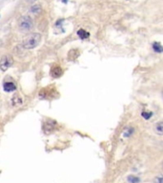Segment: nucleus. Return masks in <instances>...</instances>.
Segmentation results:
<instances>
[{"label":"nucleus","instance_id":"f03ea898","mask_svg":"<svg viewBox=\"0 0 163 183\" xmlns=\"http://www.w3.org/2000/svg\"><path fill=\"white\" fill-rule=\"evenodd\" d=\"M18 27L20 30L29 32L34 28V20L30 15H23L18 19Z\"/></svg>","mask_w":163,"mask_h":183},{"label":"nucleus","instance_id":"dca6fc26","mask_svg":"<svg viewBox=\"0 0 163 183\" xmlns=\"http://www.w3.org/2000/svg\"><path fill=\"white\" fill-rule=\"evenodd\" d=\"M62 1H63L64 3H67V2H68V0H62Z\"/></svg>","mask_w":163,"mask_h":183},{"label":"nucleus","instance_id":"f257e3e1","mask_svg":"<svg viewBox=\"0 0 163 183\" xmlns=\"http://www.w3.org/2000/svg\"><path fill=\"white\" fill-rule=\"evenodd\" d=\"M42 36L38 32H32L29 35H27L25 39L23 40V48L27 50H32L37 47L41 42Z\"/></svg>","mask_w":163,"mask_h":183},{"label":"nucleus","instance_id":"39448f33","mask_svg":"<svg viewBox=\"0 0 163 183\" xmlns=\"http://www.w3.org/2000/svg\"><path fill=\"white\" fill-rule=\"evenodd\" d=\"M51 75H52V77H59L62 75V68L59 66L52 67L51 70Z\"/></svg>","mask_w":163,"mask_h":183},{"label":"nucleus","instance_id":"0eeeda50","mask_svg":"<svg viewBox=\"0 0 163 183\" xmlns=\"http://www.w3.org/2000/svg\"><path fill=\"white\" fill-rule=\"evenodd\" d=\"M11 104H13V106H19V105L22 104V99L21 97H20L19 95H15L13 98H11Z\"/></svg>","mask_w":163,"mask_h":183},{"label":"nucleus","instance_id":"9b49d317","mask_svg":"<svg viewBox=\"0 0 163 183\" xmlns=\"http://www.w3.org/2000/svg\"><path fill=\"white\" fill-rule=\"evenodd\" d=\"M133 133H134V129L133 128H126L123 131V133H122V136L127 138V137L131 136Z\"/></svg>","mask_w":163,"mask_h":183},{"label":"nucleus","instance_id":"6e6552de","mask_svg":"<svg viewBox=\"0 0 163 183\" xmlns=\"http://www.w3.org/2000/svg\"><path fill=\"white\" fill-rule=\"evenodd\" d=\"M77 35H78L79 38H81V39H87V38H89L90 34L87 31L80 29V30H78V32H77Z\"/></svg>","mask_w":163,"mask_h":183},{"label":"nucleus","instance_id":"a211bd4d","mask_svg":"<svg viewBox=\"0 0 163 183\" xmlns=\"http://www.w3.org/2000/svg\"><path fill=\"white\" fill-rule=\"evenodd\" d=\"M162 168H163V162H162Z\"/></svg>","mask_w":163,"mask_h":183},{"label":"nucleus","instance_id":"2eb2a0df","mask_svg":"<svg viewBox=\"0 0 163 183\" xmlns=\"http://www.w3.org/2000/svg\"><path fill=\"white\" fill-rule=\"evenodd\" d=\"M27 2H29V3H32V2H34V1H36V0H26Z\"/></svg>","mask_w":163,"mask_h":183},{"label":"nucleus","instance_id":"20e7f679","mask_svg":"<svg viewBox=\"0 0 163 183\" xmlns=\"http://www.w3.org/2000/svg\"><path fill=\"white\" fill-rule=\"evenodd\" d=\"M3 90L7 93L14 92L16 90V85L14 82H6L3 84Z\"/></svg>","mask_w":163,"mask_h":183},{"label":"nucleus","instance_id":"f3484780","mask_svg":"<svg viewBox=\"0 0 163 183\" xmlns=\"http://www.w3.org/2000/svg\"><path fill=\"white\" fill-rule=\"evenodd\" d=\"M161 95H162V97H163V90H162V92H161Z\"/></svg>","mask_w":163,"mask_h":183},{"label":"nucleus","instance_id":"1a4fd4ad","mask_svg":"<svg viewBox=\"0 0 163 183\" xmlns=\"http://www.w3.org/2000/svg\"><path fill=\"white\" fill-rule=\"evenodd\" d=\"M153 50L156 52L160 54V52H163V46L159 42H154L153 43Z\"/></svg>","mask_w":163,"mask_h":183},{"label":"nucleus","instance_id":"f8f14e48","mask_svg":"<svg viewBox=\"0 0 163 183\" xmlns=\"http://www.w3.org/2000/svg\"><path fill=\"white\" fill-rule=\"evenodd\" d=\"M41 11V7L39 5H34L31 8V13L32 14H38L39 11Z\"/></svg>","mask_w":163,"mask_h":183},{"label":"nucleus","instance_id":"9d476101","mask_svg":"<svg viewBox=\"0 0 163 183\" xmlns=\"http://www.w3.org/2000/svg\"><path fill=\"white\" fill-rule=\"evenodd\" d=\"M127 180H128L129 183H139L140 182V178L136 177V176H133V174H131V176H129L127 177Z\"/></svg>","mask_w":163,"mask_h":183},{"label":"nucleus","instance_id":"423d86ee","mask_svg":"<svg viewBox=\"0 0 163 183\" xmlns=\"http://www.w3.org/2000/svg\"><path fill=\"white\" fill-rule=\"evenodd\" d=\"M154 132L158 136H163V121H159L154 125Z\"/></svg>","mask_w":163,"mask_h":183},{"label":"nucleus","instance_id":"4468645a","mask_svg":"<svg viewBox=\"0 0 163 183\" xmlns=\"http://www.w3.org/2000/svg\"><path fill=\"white\" fill-rule=\"evenodd\" d=\"M154 183H163V176H157L154 178Z\"/></svg>","mask_w":163,"mask_h":183},{"label":"nucleus","instance_id":"ddd939ff","mask_svg":"<svg viewBox=\"0 0 163 183\" xmlns=\"http://www.w3.org/2000/svg\"><path fill=\"white\" fill-rule=\"evenodd\" d=\"M153 116L152 112H142V116L144 117L145 119H150Z\"/></svg>","mask_w":163,"mask_h":183},{"label":"nucleus","instance_id":"7ed1b4c3","mask_svg":"<svg viewBox=\"0 0 163 183\" xmlns=\"http://www.w3.org/2000/svg\"><path fill=\"white\" fill-rule=\"evenodd\" d=\"M14 64V58L10 55H4L0 59V68L2 72H6Z\"/></svg>","mask_w":163,"mask_h":183}]
</instances>
